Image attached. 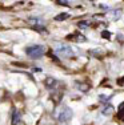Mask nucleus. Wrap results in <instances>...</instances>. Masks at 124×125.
Segmentation results:
<instances>
[{"label":"nucleus","instance_id":"obj_1","mask_svg":"<svg viewBox=\"0 0 124 125\" xmlns=\"http://www.w3.org/2000/svg\"><path fill=\"white\" fill-rule=\"evenodd\" d=\"M55 53L57 56H60V57H64V59H71L75 56V53H73V49L71 48L68 44L66 43H59L56 44L55 47Z\"/></svg>","mask_w":124,"mask_h":125},{"label":"nucleus","instance_id":"obj_2","mask_svg":"<svg viewBox=\"0 0 124 125\" xmlns=\"http://www.w3.org/2000/svg\"><path fill=\"white\" fill-rule=\"evenodd\" d=\"M72 116H73L72 109L68 108V106H60L55 112V117L59 123H68L71 118H72Z\"/></svg>","mask_w":124,"mask_h":125},{"label":"nucleus","instance_id":"obj_3","mask_svg":"<svg viewBox=\"0 0 124 125\" xmlns=\"http://www.w3.org/2000/svg\"><path fill=\"white\" fill-rule=\"evenodd\" d=\"M25 53H27V56L29 59H40L43 57L44 55H45V47L43 45H29L25 48Z\"/></svg>","mask_w":124,"mask_h":125},{"label":"nucleus","instance_id":"obj_4","mask_svg":"<svg viewBox=\"0 0 124 125\" xmlns=\"http://www.w3.org/2000/svg\"><path fill=\"white\" fill-rule=\"evenodd\" d=\"M44 85L48 89H55L57 87V80L54 79V77H47V79L44 80Z\"/></svg>","mask_w":124,"mask_h":125},{"label":"nucleus","instance_id":"obj_5","mask_svg":"<svg viewBox=\"0 0 124 125\" xmlns=\"http://www.w3.org/2000/svg\"><path fill=\"white\" fill-rule=\"evenodd\" d=\"M20 121H22V115H20L19 111L15 109L13 113H12V121H11V123H12V125H17Z\"/></svg>","mask_w":124,"mask_h":125},{"label":"nucleus","instance_id":"obj_6","mask_svg":"<svg viewBox=\"0 0 124 125\" xmlns=\"http://www.w3.org/2000/svg\"><path fill=\"white\" fill-rule=\"evenodd\" d=\"M67 39H68V40H72V39H75V40H80V43L85 41V37L83 36L81 33H79V32H76V33H73V35H69Z\"/></svg>","mask_w":124,"mask_h":125},{"label":"nucleus","instance_id":"obj_7","mask_svg":"<svg viewBox=\"0 0 124 125\" xmlns=\"http://www.w3.org/2000/svg\"><path fill=\"white\" fill-rule=\"evenodd\" d=\"M112 112H113V106H112V105H105L104 108L101 109V113L104 116H110Z\"/></svg>","mask_w":124,"mask_h":125},{"label":"nucleus","instance_id":"obj_8","mask_svg":"<svg viewBox=\"0 0 124 125\" xmlns=\"http://www.w3.org/2000/svg\"><path fill=\"white\" fill-rule=\"evenodd\" d=\"M68 17H69V15L64 12V13H59V15H56V16H55V20H56V21H63V20H67Z\"/></svg>","mask_w":124,"mask_h":125},{"label":"nucleus","instance_id":"obj_9","mask_svg":"<svg viewBox=\"0 0 124 125\" xmlns=\"http://www.w3.org/2000/svg\"><path fill=\"white\" fill-rule=\"evenodd\" d=\"M119 118H123L124 120V103L120 105V108H119Z\"/></svg>","mask_w":124,"mask_h":125},{"label":"nucleus","instance_id":"obj_10","mask_svg":"<svg viewBox=\"0 0 124 125\" xmlns=\"http://www.w3.org/2000/svg\"><path fill=\"white\" fill-rule=\"evenodd\" d=\"M78 87L80 88L81 91H88V89H90V85H81V84H79Z\"/></svg>","mask_w":124,"mask_h":125},{"label":"nucleus","instance_id":"obj_11","mask_svg":"<svg viewBox=\"0 0 124 125\" xmlns=\"http://www.w3.org/2000/svg\"><path fill=\"white\" fill-rule=\"evenodd\" d=\"M101 36H103V37H105V39H110V37H111V33H110V32H103Z\"/></svg>","mask_w":124,"mask_h":125},{"label":"nucleus","instance_id":"obj_12","mask_svg":"<svg viewBox=\"0 0 124 125\" xmlns=\"http://www.w3.org/2000/svg\"><path fill=\"white\" fill-rule=\"evenodd\" d=\"M57 4H60V5H68L69 3L68 1H57Z\"/></svg>","mask_w":124,"mask_h":125},{"label":"nucleus","instance_id":"obj_13","mask_svg":"<svg viewBox=\"0 0 124 125\" xmlns=\"http://www.w3.org/2000/svg\"><path fill=\"white\" fill-rule=\"evenodd\" d=\"M123 83H124V77H123V79H119V80H117V84H119V85H123Z\"/></svg>","mask_w":124,"mask_h":125}]
</instances>
